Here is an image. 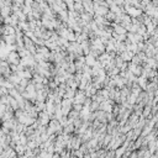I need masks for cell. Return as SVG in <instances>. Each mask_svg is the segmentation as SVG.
<instances>
[{"instance_id": "6da1fadb", "label": "cell", "mask_w": 158, "mask_h": 158, "mask_svg": "<svg viewBox=\"0 0 158 158\" xmlns=\"http://www.w3.org/2000/svg\"><path fill=\"white\" fill-rule=\"evenodd\" d=\"M4 34L5 35H15V30L12 26H10V25H6L5 29H4Z\"/></svg>"}, {"instance_id": "7a4b0ae2", "label": "cell", "mask_w": 158, "mask_h": 158, "mask_svg": "<svg viewBox=\"0 0 158 158\" xmlns=\"http://www.w3.org/2000/svg\"><path fill=\"white\" fill-rule=\"evenodd\" d=\"M0 14H1L3 16L9 15V14H10V9H9V7H3V9H1V11H0Z\"/></svg>"}]
</instances>
